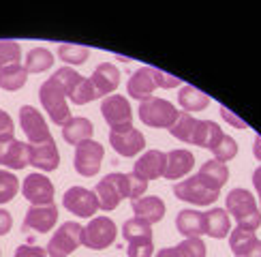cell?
Listing matches in <instances>:
<instances>
[{"mask_svg": "<svg viewBox=\"0 0 261 257\" xmlns=\"http://www.w3.org/2000/svg\"><path fill=\"white\" fill-rule=\"evenodd\" d=\"M169 133L180 139L184 144L191 146H199V148H208L212 150L216 144L225 137V133L221 131V126L212 122V120H197L187 112H180L176 124L169 128Z\"/></svg>", "mask_w": 261, "mask_h": 257, "instance_id": "cell-1", "label": "cell"}, {"mask_svg": "<svg viewBox=\"0 0 261 257\" xmlns=\"http://www.w3.org/2000/svg\"><path fill=\"white\" fill-rule=\"evenodd\" d=\"M225 206H227L225 210L238 221V227L255 232L261 225L259 206H257V199L253 197L251 191H246V189L229 191V195H227V199H225Z\"/></svg>", "mask_w": 261, "mask_h": 257, "instance_id": "cell-2", "label": "cell"}, {"mask_svg": "<svg viewBox=\"0 0 261 257\" xmlns=\"http://www.w3.org/2000/svg\"><path fill=\"white\" fill-rule=\"evenodd\" d=\"M39 99H41L43 110L47 112L49 120L54 124L64 126L73 118L69 105H67V94H64V90H62V86L58 84V80L49 78V80L43 82L41 88H39Z\"/></svg>", "mask_w": 261, "mask_h": 257, "instance_id": "cell-3", "label": "cell"}, {"mask_svg": "<svg viewBox=\"0 0 261 257\" xmlns=\"http://www.w3.org/2000/svg\"><path fill=\"white\" fill-rule=\"evenodd\" d=\"M139 120L154 126V128H171L178 120V107H173V103H169L167 99H161V96H148L146 101L139 103Z\"/></svg>", "mask_w": 261, "mask_h": 257, "instance_id": "cell-4", "label": "cell"}, {"mask_svg": "<svg viewBox=\"0 0 261 257\" xmlns=\"http://www.w3.org/2000/svg\"><path fill=\"white\" fill-rule=\"evenodd\" d=\"M122 238L126 240V255L128 257H152L154 255V242H152V225L128 219L122 225Z\"/></svg>", "mask_w": 261, "mask_h": 257, "instance_id": "cell-5", "label": "cell"}, {"mask_svg": "<svg viewBox=\"0 0 261 257\" xmlns=\"http://www.w3.org/2000/svg\"><path fill=\"white\" fill-rule=\"evenodd\" d=\"M51 78L58 80L64 94H67L71 99V103H75V105H86V103L99 99L96 92H94V88H92L90 80L82 78V75L75 69H71V67H60L56 73L51 75Z\"/></svg>", "mask_w": 261, "mask_h": 257, "instance_id": "cell-6", "label": "cell"}, {"mask_svg": "<svg viewBox=\"0 0 261 257\" xmlns=\"http://www.w3.org/2000/svg\"><path fill=\"white\" fill-rule=\"evenodd\" d=\"M96 197H99V208L103 210H116L120 201L128 197V174H107L94 189Z\"/></svg>", "mask_w": 261, "mask_h": 257, "instance_id": "cell-7", "label": "cell"}, {"mask_svg": "<svg viewBox=\"0 0 261 257\" xmlns=\"http://www.w3.org/2000/svg\"><path fill=\"white\" fill-rule=\"evenodd\" d=\"M118 227L110 217H92L82 232V244L92 251H103L116 242Z\"/></svg>", "mask_w": 261, "mask_h": 257, "instance_id": "cell-8", "label": "cell"}, {"mask_svg": "<svg viewBox=\"0 0 261 257\" xmlns=\"http://www.w3.org/2000/svg\"><path fill=\"white\" fill-rule=\"evenodd\" d=\"M173 195L182 201L195 203V206H210V203H214L221 197V191L210 189L197 174H195V176H189L187 180L176 182V185H173Z\"/></svg>", "mask_w": 261, "mask_h": 257, "instance_id": "cell-9", "label": "cell"}, {"mask_svg": "<svg viewBox=\"0 0 261 257\" xmlns=\"http://www.w3.org/2000/svg\"><path fill=\"white\" fill-rule=\"evenodd\" d=\"M82 232H84V225H80V223H75V221L62 223L60 227L54 232L51 240L47 242V255L49 257L71 255L82 244Z\"/></svg>", "mask_w": 261, "mask_h": 257, "instance_id": "cell-10", "label": "cell"}, {"mask_svg": "<svg viewBox=\"0 0 261 257\" xmlns=\"http://www.w3.org/2000/svg\"><path fill=\"white\" fill-rule=\"evenodd\" d=\"M103 157H105V148L94 142V139H86V142L75 146V157H73V167L80 176H96L101 169L103 163Z\"/></svg>", "mask_w": 261, "mask_h": 257, "instance_id": "cell-11", "label": "cell"}, {"mask_svg": "<svg viewBox=\"0 0 261 257\" xmlns=\"http://www.w3.org/2000/svg\"><path fill=\"white\" fill-rule=\"evenodd\" d=\"M62 206L67 208L71 214H75V217L90 219L96 214V210H99V197H96V193L90 191V189L71 187V189L64 191Z\"/></svg>", "mask_w": 261, "mask_h": 257, "instance_id": "cell-12", "label": "cell"}, {"mask_svg": "<svg viewBox=\"0 0 261 257\" xmlns=\"http://www.w3.org/2000/svg\"><path fill=\"white\" fill-rule=\"evenodd\" d=\"M19 126H21V131L26 133L28 142L32 146L45 144V142H49V139H54L45 118H43L41 112H37V107H32V105H21L19 107Z\"/></svg>", "mask_w": 261, "mask_h": 257, "instance_id": "cell-13", "label": "cell"}, {"mask_svg": "<svg viewBox=\"0 0 261 257\" xmlns=\"http://www.w3.org/2000/svg\"><path fill=\"white\" fill-rule=\"evenodd\" d=\"M101 114L105 118V122L112 128H126L133 126V110H130L128 101L122 94H110L105 96L101 103Z\"/></svg>", "mask_w": 261, "mask_h": 257, "instance_id": "cell-14", "label": "cell"}, {"mask_svg": "<svg viewBox=\"0 0 261 257\" xmlns=\"http://www.w3.org/2000/svg\"><path fill=\"white\" fill-rule=\"evenodd\" d=\"M0 165L9 169H24L30 165V144L13 135H0Z\"/></svg>", "mask_w": 261, "mask_h": 257, "instance_id": "cell-15", "label": "cell"}, {"mask_svg": "<svg viewBox=\"0 0 261 257\" xmlns=\"http://www.w3.org/2000/svg\"><path fill=\"white\" fill-rule=\"evenodd\" d=\"M110 144L120 157L130 159V157H137L141 150L146 148V137L135 126L112 128L110 131Z\"/></svg>", "mask_w": 261, "mask_h": 257, "instance_id": "cell-16", "label": "cell"}, {"mask_svg": "<svg viewBox=\"0 0 261 257\" xmlns=\"http://www.w3.org/2000/svg\"><path fill=\"white\" fill-rule=\"evenodd\" d=\"M21 193L30 201V206H51L56 189H54V182L45 174H37L35 171V174L24 178Z\"/></svg>", "mask_w": 261, "mask_h": 257, "instance_id": "cell-17", "label": "cell"}, {"mask_svg": "<svg viewBox=\"0 0 261 257\" xmlns=\"http://www.w3.org/2000/svg\"><path fill=\"white\" fill-rule=\"evenodd\" d=\"M58 223V208L56 203L51 206H30L21 229L24 232H37V234H47L54 229V225Z\"/></svg>", "mask_w": 261, "mask_h": 257, "instance_id": "cell-18", "label": "cell"}, {"mask_svg": "<svg viewBox=\"0 0 261 257\" xmlns=\"http://www.w3.org/2000/svg\"><path fill=\"white\" fill-rule=\"evenodd\" d=\"M165 163H167V152H163V150H146L133 163V174H137L144 180H156L165 171Z\"/></svg>", "mask_w": 261, "mask_h": 257, "instance_id": "cell-19", "label": "cell"}, {"mask_svg": "<svg viewBox=\"0 0 261 257\" xmlns=\"http://www.w3.org/2000/svg\"><path fill=\"white\" fill-rule=\"evenodd\" d=\"M90 84H92L96 96H99V99L103 96L105 99V96H110L118 88V84H120V71H118V67L112 62H101L99 67L94 69Z\"/></svg>", "mask_w": 261, "mask_h": 257, "instance_id": "cell-20", "label": "cell"}, {"mask_svg": "<svg viewBox=\"0 0 261 257\" xmlns=\"http://www.w3.org/2000/svg\"><path fill=\"white\" fill-rule=\"evenodd\" d=\"M229 246L233 257H261V240L251 229L236 227L229 234Z\"/></svg>", "mask_w": 261, "mask_h": 257, "instance_id": "cell-21", "label": "cell"}, {"mask_svg": "<svg viewBox=\"0 0 261 257\" xmlns=\"http://www.w3.org/2000/svg\"><path fill=\"white\" fill-rule=\"evenodd\" d=\"M154 90H156V82H154V69L152 67H139L128 78L126 92L128 96H133L137 101H146L148 96H152Z\"/></svg>", "mask_w": 261, "mask_h": 257, "instance_id": "cell-22", "label": "cell"}, {"mask_svg": "<svg viewBox=\"0 0 261 257\" xmlns=\"http://www.w3.org/2000/svg\"><path fill=\"white\" fill-rule=\"evenodd\" d=\"M195 167V157L191 150L187 148H176L167 152V163H165V171L163 176L167 180H180L187 174H191V169Z\"/></svg>", "mask_w": 261, "mask_h": 257, "instance_id": "cell-23", "label": "cell"}, {"mask_svg": "<svg viewBox=\"0 0 261 257\" xmlns=\"http://www.w3.org/2000/svg\"><path fill=\"white\" fill-rule=\"evenodd\" d=\"M130 208H133L135 219L144 221L148 225H154L159 221H163L165 217V201L159 195H148V197H139L130 201Z\"/></svg>", "mask_w": 261, "mask_h": 257, "instance_id": "cell-24", "label": "cell"}, {"mask_svg": "<svg viewBox=\"0 0 261 257\" xmlns=\"http://www.w3.org/2000/svg\"><path fill=\"white\" fill-rule=\"evenodd\" d=\"M30 165H35L41 171L58 169V165H60V152H58L56 142L49 139V142H45V144H37V146L30 144Z\"/></svg>", "mask_w": 261, "mask_h": 257, "instance_id": "cell-25", "label": "cell"}, {"mask_svg": "<svg viewBox=\"0 0 261 257\" xmlns=\"http://www.w3.org/2000/svg\"><path fill=\"white\" fill-rule=\"evenodd\" d=\"M176 229L184 238H201L205 234V212L184 208L176 217Z\"/></svg>", "mask_w": 261, "mask_h": 257, "instance_id": "cell-26", "label": "cell"}, {"mask_svg": "<svg viewBox=\"0 0 261 257\" xmlns=\"http://www.w3.org/2000/svg\"><path fill=\"white\" fill-rule=\"evenodd\" d=\"M92 133H94V126L88 118H84V116H75L62 126L64 142L71 146H77V144L86 142V139H92Z\"/></svg>", "mask_w": 261, "mask_h": 257, "instance_id": "cell-27", "label": "cell"}, {"mask_svg": "<svg viewBox=\"0 0 261 257\" xmlns=\"http://www.w3.org/2000/svg\"><path fill=\"white\" fill-rule=\"evenodd\" d=\"M205 185H208L210 189L214 191H221L225 187V182L229 180V167H227V163H221V161H205V163L201 165L199 174H197Z\"/></svg>", "mask_w": 261, "mask_h": 257, "instance_id": "cell-28", "label": "cell"}, {"mask_svg": "<svg viewBox=\"0 0 261 257\" xmlns=\"http://www.w3.org/2000/svg\"><path fill=\"white\" fill-rule=\"evenodd\" d=\"M205 234H208L210 238H216V240L229 236L231 234L229 212L225 208H212L210 212H205Z\"/></svg>", "mask_w": 261, "mask_h": 257, "instance_id": "cell-29", "label": "cell"}, {"mask_svg": "<svg viewBox=\"0 0 261 257\" xmlns=\"http://www.w3.org/2000/svg\"><path fill=\"white\" fill-rule=\"evenodd\" d=\"M152 257H205V244L201 238H184L180 244L161 249Z\"/></svg>", "mask_w": 261, "mask_h": 257, "instance_id": "cell-30", "label": "cell"}, {"mask_svg": "<svg viewBox=\"0 0 261 257\" xmlns=\"http://www.w3.org/2000/svg\"><path fill=\"white\" fill-rule=\"evenodd\" d=\"M178 103H180V107L184 112H201V110H205L208 107V103H210V96L205 94V92H201L199 88H195V86H191V84H187V86H182L180 88V94H178Z\"/></svg>", "mask_w": 261, "mask_h": 257, "instance_id": "cell-31", "label": "cell"}, {"mask_svg": "<svg viewBox=\"0 0 261 257\" xmlns=\"http://www.w3.org/2000/svg\"><path fill=\"white\" fill-rule=\"evenodd\" d=\"M28 80V71L24 69V64H11V67L0 69V88L15 92L19 88H24V84Z\"/></svg>", "mask_w": 261, "mask_h": 257, "instance_id": "cell-32", "label": "cell"}, {"mask_svg": "<svg viewBox=\"0 0 261 257\" xmlns=\"http://www.w3.org/2000/svg\"><path fill=\"white\" fill-rule=\"evenodd\" d=\"M54 67V54L47 47H32L26 54V62L24 69L28 73H43Z\"/></svg>", "mask_w": 261, "mask_h": 257, "instance_id": "cell-33", "label": "cell"}, {"mask_svg": "<svg viewBox=\"0 0 261 257\" xmlns=\"http://www.w3.org/2000/svg\"><path fill=\"white\" fill-rule=\"evenodd\" d=\"M58 58L62 62H67V67H75V64H84L90 58V49L84 45H73V43H60Z\"/></svg>", "mask_w": 261, "mask_h": 257, "instance_id": "cell-34", "label": "cell"}, {"mask_svg": "<svg viewBox=\"0 0 261 257\" xmlns=\"http://www.w3.org/2000/svg\"><path fill=\"white\" fill-rule=\"evenodd\" d=\"M19 58H21V47L17 41L13 39L0 41V69L11 67V64H19Z\"/></svg>", "mask_w": 261, "mask_h": 257, "instance_id": "cell-35", "label": "cell"}, {"mask_svg": "<svg viewBox=\"0 0 261 257\" xmlns=\"http://www.w3.org/2000/svg\"><path fill=\"white\" fill-rule=\"evenodd\" d=\"M17 191H19V180L15 178V174L0 169V203H9L17 195Z\"/></svg>", "mask_w": 261, "mask_h": 257, "instance_id": "cell-36", "label": "cell"}, {"mask_svg": "<svg viewBox=\"0 0 261 257\" xmlns=\"http://www.w3.org/2000/svg\"><path fill=\"white\" fill-rule=\"evenodd\" d=\"M210 152L214 155V161H221V163H227V161H231L236 155H238V144H236V139L229 137V135H225L219 144H216Z\"/></svg>", "mask_w": 261, "mask_h": 257, "instance_id": "cell-37", "label": "cell"}, {"mask_svg": "<svg viewBox=\"0 0 261 257\" xmlns=\"http://www.w3.org/2000/svg\"><path fill=\"white\" fill-rule=\"evenodd\" d=\"M146 189H148V180L139 178L137 174H133V171H130V174H128V199L133 201V199L144 197Z\"/></svg>", "mask_w": 261, "mask_h": 257, "instance_id": "cell-38", "label": "cell"}, {"mask_svg": "<svg viewBox=\"0 0 261 257\" xmlns=\"http://www.w3.org/2000/svg\"><path fill=\"white\" fill-rule=\"evenodd\" d=\"M154 82H156V88H176V86L182 84L180 78H176V75H169V73L161 71V69H154Z\"/></svg>", "mask_w": 261, "mask_h": 257, "instance_id": "cell-39", "label": "cell"}, {"mask_svg": "<svg viewBox=\"0 0 261 257\" xmlns=\"http://www.w3.org/2000/svg\"><path fill=\"white\" fill-rule=\"evenodd\" d=\"M13 257H47V251L41 246H32V244H21L15 249Z\"/></svg>", "mask_w": 261, "mask_h": 257, "instance_id": "cell-40", "label": "cell"}, {"mask_svg": "<svg viewBox=\"0 0 261 257\" xmlns=\"http://www.w3.org/2000/svg\"><path fill=\"white\" fill-rule=\"evenodd\" d=\"M13 131H15L13 118H11L5 110H0V135H13Z\"/></svg>", "mask_w": 261, "mask_h": 257, "instance_id": "cell-41", "label": "cell"}, {"mask_svg": "<svg viewBox=\"0 0 261 257\" xmlns=\"http://www.w3.org/2000/svg\"><path fill=\"white\" fill-rule=\"evenodd\" d=\"M13 227V217H11V212L0 208V236H7Z\"/></svg>", "mask_w": 261, "mask_h": 257, "instance_id": "cell-42", "label": "cell"}, {"mask_svg": "<svg viewBox=\"0 0 261 257\" xmlns=\"http://www.w3.org/2000/svg\"><path fill=\"white\" fill-rule=\"evenodd\" d=\"M253 185L257 189V195H259V206H261V165L253 171Z\"/></svg>", "mask_w": 261, "mask_h": 257, "instance_id": "cell-43", "label": "cell"}, {"mask_svg": "<svg viewBox=\"0 0 261 257\" xmlns=\"http://www.w3.org/2000/svg\"><path fill=\"white\" fill-rule=\"evenodd\" d=\"M221 116H223V118H227V120H231V122H233V124H236L238 128H246V124H242V122H238V120H236V118H233V116L229 114V110H225V107H221Z\"/></svg>", "mask_w": 261, "mask_h": 257, "instance_id": "cell-44", "label": "cell"}, {"mask_svg": "<svg viewBox=\"0 0 261 257\" xmlns=\"http://www.w3.org/2000/svg\"><path fill=\"white\" fill-rule=\"evenodd\" d=\"M253 152H255V157H257V159L261 161V137H259V135L255 137V146H253Z\"/></svg>", "mask_w": 261, "mask_h": 257, "instance_id": "cell-45", "label": "cell"}]
</instances>
